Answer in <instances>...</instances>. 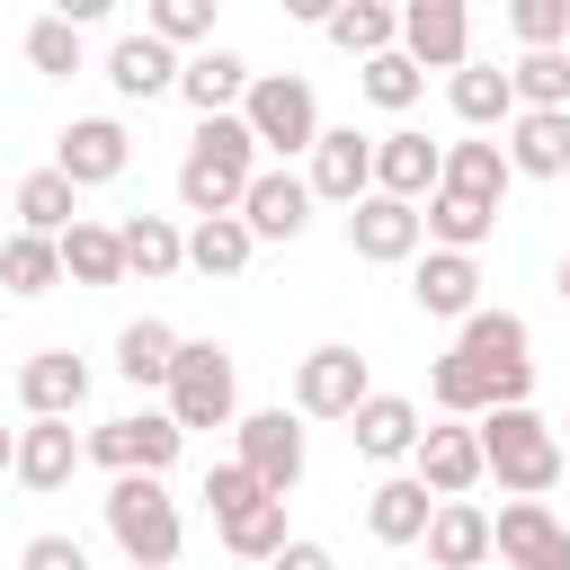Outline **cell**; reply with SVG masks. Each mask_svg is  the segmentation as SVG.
<instances>
[{"label":"cell","instance_id":"obj_1","mask_svg":"<svg viewBox=\"0 0 570 570\" xmlns=\"http://www.w3.org/2000/svg\"><path fill=\"white\" fill-rule=\"evenodd\" d=\"M249 178H258L249 125H240V116H205L196 142H187V160H178V205H187L196 223H205V214H240Z\"/></svg>","mask_w":570,"mask_h":570},{"label":"cell","instance_id":"obj_2","mask_svg":"<svg viewBox=\"0 0 570 570\" xmlns=\"http://www.w3.org/2000/svg\"><path fill=\"white\" fill-rule=\"evenodd\" d=\"M481 481L499 472V490L508 499H543L552 481H561V436H552V419L525 401V410H490L481 428Z\"/></svg>","mask_w":570,"mask_h":570},{"label":"cell","instance_id":"obj_3","mask_svg":"<svg viewBox=\"0 0 570 570\" xmlns=\"http://www.w3.org/2000/svg\"><path fill=\"white\" fill-rule=\"evenodd\" d=\"M160 392H169L178 436H187V428H232V419H240V365H232L223 338H178V365H169Z\"/></svg>","mask_w":570,"mask_h":570},{"label":"cell","instance_id":"obj_4","mask_svg":"<svg viewBox=\"0 0 570 570\" xmlns=\"http://www.w3.org/2000/svg\"><path fill=\"white\" fill-rule=\"evenodd\" d=\"M107 534H116V552H125L134 570H169V561H178V543H187L178 499H169L151 472H125V481L107 490Z\"/></svg>","mask_w":570,"mask_h":570},{"label":"cell","instance_id":"obj_5","mask_svg":"<svg viewBox=\"0 0 570 570\" xmlns=\"http://www.w3.org/2000/svg\"><path fill=\"white\" fill-rule=\"evenodd\" d=\"M240 125H249V142H258V151L294 160V151H312V142H321V98H312V80H303V71H258V80H249V98H240Z\"/></svg>","mask_w":570,"mask_h":570},{"label":"cell","instance_id":"obj_6","mask_svg":"<svg viewBox=\"0 0 570 570\" xmlns=\"http://www.w3.org/2000/svg\"><path fill=\"white\" fill-rule=\"evenodd\" d=\"M525 347H534L525 312H490V303H481V312L463 321V338H454V356L490 374V401H499V410H525V392H534V356H525Z\"/></svg>","mask_w":570,"mask_h":570},{"label":"cell","instance_id":"obj_7","mask_svg":"<svg viewBox=\"0 0 570 570\" xmlns=\"http://www.w3.org/2000/svg\"><path fill=\"white\" fill-rule=\"evenodd\" d=\"M178 445H187V436H178L169 410H125V419H98V428L80 436V454L107 463L116 481H125V472H151V481H160V472L178 463Z\"/></svg>","mask_w":570,"mask_h":570},{"label":"cell","instance_id":"obj_8","mask_svg":"<svg viewBox=\"0 0 570 570\" xmlns=\"http://www.w3.org/2000/svg\"><path fill=\"white\" fill-rule=\"evenodd\" d=\"M232 463H240L267 499H285V490L303 481V419H294V410H249V419H232Z\"/></svg>","mask_w":570,"mask_h":570},{"label":"cell","instance_id":"obj_9","mask_svg":"<svg viewBox=\"0 0 570 570\" xmlns=\"http://www.w3.org/2000/svg\"><path fill=\"white\" fill-rule=\"evenodd\" d=\"M365 392H374V374H365V356L338 347V338L294 365V419H356Z\"/></svg>","mask_w":570,"mask_h":570},{"label":"cell","instance_id":"obj_10","mask_svg":"<svg viewBox=\"0 0 570 570\" xmlns=\"http://www.w3.org/2000/svg\"><path fill=\"white\" fill-rule=\"evenodd\" d=\"M303 187H312L321 205H356V196H374V134H356V125H321V142L303 151Z\"/></svg>","mask_w":570,"mask_h":570},{"label":"cell","instance_id":"obj_11","mask_svg":"<svg viewBox=\"0 0 570 570\" xmlns=\"http://www.w3.org/2000/svg\"><path fill=\"white\" fill-rule=\"evenodd\" d=\"M490 552L508 570H570V525L543 508V499H508L490 517Z\"/></svg>","mask_w":570,"mask_h":570},{"label":"cell","instance_id":"obj_12","mask_svg":"<svg viewBox=\"0 0 570 570\" xmlns=\"http://www.w3.org/2000/svg\"><path fill=\"white\" fill-rule=\"evenodd\" d=\"M401 53L419 71H463L472 62V9L463 0H410L401 9Z\"/></svg>","mask_w":570,"mask_h":570},{"label":"cell","instance_id":"obj_13","mask_svg":"<svg viewBox=\"0 0 570 570\" xmlns=\"http://www.w3.org/2000/svg\"><path fill=\"white\" fill-rule=\"evenodd\" d=\"M445 178V142H428L419 125H392L374 134V196H401V205H428Z\"/></svg>","mask_w":570,"mask_h":570},{"label":"cell","instance_id":"obj_14","mask_svg":"<svg viewBox=\"0 0 570 570\" xmlns=\"http://www.w3.org/2000/svg\"><path fill=\"white\" fill-rule=\"evenodd\" d=\"M347 249H356V258H374V267L419 258V249H428L419 205H401V196H356V205H347Z\"/></svg>","mask_w":570,"mask_h":570},{"label":"cell","instance_id":"obj_15","mask_svg":"<svg viewBox=\"0 0 570 570\" xmlns=\"http://www.w3.org/2000/svg\"><path fill=\"white\" fill-rule=\"evenodd\" d=\"M125 160H134V134H125L116 116H80V125H62V142H53V169H62L71 187H107V178H125Z\"/></svg>","mask_w":570,"mask_h":570},{"label":"cell","instance_id":"obj_16","mask_svg":"<svg viewBox=\"0 0 570 570\" xmlns=\"http://www.w3.org/2000/svg\"><path fill=\"white\" fill-rule=\"evenodd\" d=\"M410 294H419L428 321H472V312H481V258L419 249V258H410Z\"/></svg>","mask_w":570,"mask_h":570},{"label":"cell","instance_id":"obj_17","mask_svg":"<svg viewBox=\"0 0 570 570\" xmlns=\"http://www.w3.org/2000/svg\"><path fill=\"white\" fill-rule=\"evenodd\" d=\"M410 481H419L428 499H463V490L481 481V436H472V428H419Z\"/></svg>","mask_w":570,"mask_h":570},{"label":"cell","instance_id":"obj_18","mask_svg":"<svg viewBox=\"0 0 570 570\" xmlns=\"http://www.w3.org/2000/svg\"><path fill=\"white\" fill-rule=\"evenodd\" d=\"M508 169L517 178H561L570 169V107H517V125H508Z\"/></svg>","mask_w":570,"mask_h":570},{"label":"cell","instance_id":"obj_19","mask_svg":"<svg viewBox=\"0 0 570 570\" xmlns=\"http://www.w3.org/2000/svg\"><path fill=\"white\" fill-rule=\"evenodd\" d=\"M249 62L240 53H223V45H205V53H187L178 62V98L196 107V116H240V98H249Z\"/></svg>","mask_w":570,"mask_h":570},{"label":"cell","instance_id":"obj_20","mask_svg":"<svg viewBox=\"0 0 570 570\" xmlns=\"http://www.w3.org/2000/svg\"><path fill=\"white\" fill-rule=\"evenodd\" d=\"M240 223H249V240H294L312 223V187L294 169H258L249 196H240Z\"/></svg>","mask_w":570,"mask_h":570},{"label":"cell","instance_id":"obj_21","mask_svg":"<svg viewBox=\"0 0 570 570\" xmlns=\"http://www.w3.org/2000/svg\"><path fill=\"white\" fill-rule=\"evenodd\" d=\"M18 401H27V419H71L89 401V365L71 347H45V356L18 365Z\"/></svg>","mask_w":570,"mask_h":570},{"label":"cell","instance_id":"obj_22","mask_svg":"<svg viewBox=\"0 0 570 570\" xmlns=\"http://www.w3.org/2000/svg\"><path fill=\"white\" fill-rule=\"evenodd\" d=\"M347 436H356L365 463H401V454L419 445V401H410V392H365L356 419H347Z\"/></svg>","mask_w":570,"mask_h":570},{"label":"cell","instance_id":"obj_23","mask_svg":"<svg viewBox=\"0 0 570 570\" xmlns=\"http://www.w3.org/2000/svg\"><path fill=\"white\" fill-rule=\"evenodd\" d=\"M80 463H89V454H80L71 419H27V428H18V454H9V472H18L27 490H62Z\"/></svg>","mask_w":570,"mask_h":570},{"label":"cell","instance_id":"obj_24","mask_svg":"<svg viewBox=\"0 0 570 570\" xmlns=\"http://www.w3.org/2000/svg\"><path fill=\"white\" fill-rule=\"evenodd\" d=\"M428 561L436 570H481L490 561V508H472V499H436V517H428Z\"/></svg>","mask_w":570,"mask_h":570},{"label":"cell","instance_id":"obj_25","mask_svg":"<svg viewBox=\"0 0 570 570\" xmlns=\"http://www.w3.org/2000/svg\"><path fill=\"white\" fill-rule=\"evenodd\" d=\"M116 249H125V276H142V285H160V276L187 267V232L169 214H125L116 223Z\"/></svg>","mask_w":570,"mask_h":570},{"label":"cell","instance_id":"obj_26","mask_svg":"<svg viewBox=\"0 0 570 570\" xmlns=\"http://www.w3.org/2000/svg\"><path fill=\"white\" fill-rule=\"evenodd\" d=\"M107 80H116V98H160V89H178V53L134 27V36L107 45Z\"/></svg>","mask_w":570,"mask_h":570},{"label":"cell","instance_id":"obj_27","mask_svg":"<svg viewBox=\"0 0 570 570\" xmlns=\"http://www.w3.org/2000/svg\"><path fill=\"white\" fill-rule=\"evenodd\" d=\"M445 107H454L472 134L517 125V89H508V71H499V62H463V71H445Z\"/></svg>","mask_w":570,"mask_h":570},{"label":"cell","instance_id":"obj_28","mask_svg":"<svg viewBox=\"0 0 570 570\" xmlns=\"http://www.w3.org/2000/svg\"><path fill=\"white\" fill-rule=\"evenodd\" d=\"M508 151L490 142V134H472V142H445V178H436V196H472V205H499L508 196Z\"/></svg>","mask_w":570,"mask_h":570},{"label":"cell","instance_id":"obj_29","mask_svg":"<svg viewBox=\"0 0 570 570\" xmlns=\"http://www.w3.org/2000/svg\"><path fill=\"white\" fill-rule=\"evenodd\" d=\"M9 205H18V232H36V240H62V232L80 223V187H71L53 160H45V169H27Z\"/></svg>","mask_w":570,"mask_h":570},{"label":"cell","instance_id":"obj_30","mask_svg":"<svg viewBox=\"0 0 570 570\" xmlns=\"http://www.w3.org/2000/svg\"><path fill=\"white\" fill-rule=\"evenodd\" d=\"M169 365H178V330H169V321H151V312H142V321H125V330H116V374H125L134 392H160V383H169Z\"/></svg>","mask_w":570,"mask_h":570},{"label":"cell","instance_id":"obj_31","mask_svg":"<svg viewBox=\"0 0 570 570\" xmlns=\"http://www.w3.org/2000/svg\"><path fill=\"white\" fill-rule=\"evenodd\" d=\"M428 517H436V499H428L410 472H392V481H374V490H365V525H374V543H419V534H428Z\"/></svg>","mask_w":570,"mask_h":570},{"label":"cell","instance_id":"obj_32","mask_svg":"<svg viewBox=\"0 0 570 570\" xmlns=\"http://www.w3.org/2000/svg\"><path fill=\"white\" fill-rule=\"evenodd\" d=\"M419 232H428V249L472 258V249L499 232V205H472V196H428V205H419Z\"/></svg>","mask_w":570,"mask_h":570},{"label":"cell","instance_id":"obj_33","mask_svg":"<svg viewBox=\"0 0 570 570\" xmlns=\"http://www.w3.org/2000/svg\"><path fill=\"white\" fill-rule=\"evenodd\" d=\"M321 27H330V45H338V53H356V62H374V53H392V45H401V9H383V0H338Z\"/></svg>","mask_w":570,"mask_h":570},{"label":"cell","instance_id":"obj_34","mask_svg":"<svg viewBox=\"0 0 570 570\" xmlns=\"http://www.w3.org/2000/svg\"><path fill=\"white\" fill-rule=\"evenodd\" d=\"M53 249H62V276H71V285H125V249H116V223H89V214H80V223H71Z\"/></svg>","mask_w":570,"mask_h":570},{"label":"cell","instance_id":"obj_35","mask_svg":"<svg viewBox=\"0 0 570 570\" xmlns=\"http://www.w3.org/2000/svg\"><path fill=\"white\" fill-rule=\"evenodd\" d=\"M249 249H258V240H249L240 214H205V223L187 232V267H196V276H240Z\"/></svg>","mask_w":570,"mask_h":570},{"label":"cell","instance_id":"obj_36","mask_svg":"<svg viewBox=\"0 0 570 570\" xmlns=\"http://www.w3.org/2000/svg\"><path fill=\"white\" fill-rule=\"evenodd\" d=\"M214 534H223L232 561H276V552H285V499H249V508L223 517Z\"/></svg>","mask_w":570,"mask_h":570},{"label":"cell","instance_id":"obj_37","mask_svg":"<svg viewBox=\"0 0 570 570\" xmlns=\"http://www.w3.org/2000/svg\"><path fill=\"white\" fill-rule=\"evenodd\" d=\"M0 285H9V294H53V285H62V249L36 240V232H9V240H0Z\"/></svg>","mask_w":570,"mask_h":570},{"label":"cell","instance_id":"obj_38","mask_svg":"<svg viewBox=\"0 0 570 570\" xmlns=\"http://www.w3.org/2000/svg\"><path fill=\"white\" fill-rule=\"evenodd\" d=\"M428 401H436V410H454V419H490V410H499V401H490V374H481V365H463L454 347L428 365Z\"/></svg>","mask_w":570,"mask_h":570},{"label":"cell","instance_id":"obj_39","mask_svg":"<svg viewBox=\"0 0 570 570\" xmlns=\"http://www.w3.org/2000/svg\"><path fill=\"white\" fill-rule=\"evenodd\" d=\"M356 89H365L374 107H392V116H401V107H419V89H428V71H419V62H410V53L392 45V53H374V62L356 71Z\"/></svg>","mask_w":570,"mask_h":570},{"label":"cell","instance_id":"obj_40","mask_svg":"<svg viewBox=\"0 0 570 570\" xmlns=\"http://www.w3.org/2000/svg\"><path fill=\"white\" fill-rule=\"evenodd\" d=\"M508 89H517V107H570V53H517Z\"/></svg>","mask_w":570,"mask_h":570},{"label":"cell","instance_id":"obj_41","mask_svg":"<svg viewBox=\"0 0 570 570\" xmlns=\"http://www.w3.org/2000/svg\"><path fill=\"white\" fill-rule=\"evenodd\" d=\"M142 36H160L169 53H178V45H205V36H214V0H151V9H142Z\"/></svg>","mask_w":570,"mask_h":570},{"label":"cell","instance_id":"obj_42","mask_svg":"<svg viewBox=\"0 0 570 570\" xmlns=\"http://www.w3.org/2000/svg\"><path fill=\"white\" fill-rule=\"evenodd\" d=\"M27 62H36L45 80H71V71H80V27H71V18H36V27H27Z\"/></svg>","mask_w":570,"mask_h":570},{"label":"cell","instance_id":"obj_43","mask_svg":"<svg viewBox=\"0 0 570 570\" xmlns=\"http://www.w3.org/2000/svg\"><path fill=\"white\" fill-rule=\"evenodd\" d=\"M508 27H517L525 53H561V36H570V0H517Z\"/></svg>","mask_w":570,"mask_h":570},{"label":"cell","instance_id":"obj_44","mask_svg":"<svg viewBox=\"0 0 570 570\" xmlns=\"http://www.w3.org/2000/svg\"><path fill=\"white\" fill-rule=\"evenodd\" d=\"M249 499H267V490H258V481H249V472H240V463L223 454V463L205 472V508H214V525H223V517H240Z\"/></svg>","mask_w":570,"mask_h":570},{"label":"cell","instance_id":"obj_45","mask_svg":"<svg viewBox=\"0 0 570 570\" xmlns=\"http://www.w3.org/2000/svg\"><path fill=\"white\" fill-rule=\"evenodd\" d=\"M18 570H89V552L71 534H27L18 543Z\"/></svg>","mask_w":570,"mask_h":570},{"label":"cell","instance_id":"obj_46","mask_svg":"<svg viewBox=\"0 0 570 570\" xmlns=\"http://www.w3.org/2000/svg\"><path fill=\"white\" fill-rule=\"evenodd\" d=\"M267 570H338V561H330V543H312V534H285V552H276Z\"/></svg>","mask_w":570,"mask_h":570},{"label":"cell","instance_id":"obj_47","mask_svg":"<svg viewBox=\"0 0 570 570\" xmlns=\"http://www.w3.org/2000/svg\"><path fill=\"white\" fill-rule=\"evenodd\" d=\"M9 454H18V428H0V472H9Z\"/></svg>","mask_w":570,"mask_h":570},{"label":"cell","instance_id":"obj_48","mask_svg":"<svg viewBox=\"0 0 570 570\" xmlns=\"http://www.w3.org/2000/svg\"><path fill=\"white\" fill-rule=\"evenodd\" d=\"M561 303H570V258H561Z\"/></svg>","mask_w":570,"mask_h":570},{"label":"cell","instance_id":"obj_49","mask_svg":"<svg viewBox=\"0 0 570 570\" xmlns=\"http://www.w3.org/2000/svg\"><path fill=\"white\" fill-rule=\"evenodd\" d=\"M561 481H570V454H561Z\"/></svg>","mask_w":570,"mask_h":570},{"label":"cell","instance_id":"obj_50","mask_svg":"<svg viewBox=\"0 0 570 570\" xmlns=\"http://www.w3.org/2000/svg\"><path fill=\"white\" fill-rule=\"evenodd\" d=\"M561 428H570V419H561Z\"/></svg>","mask_w":570,"mask_h":570}]
</instances>
